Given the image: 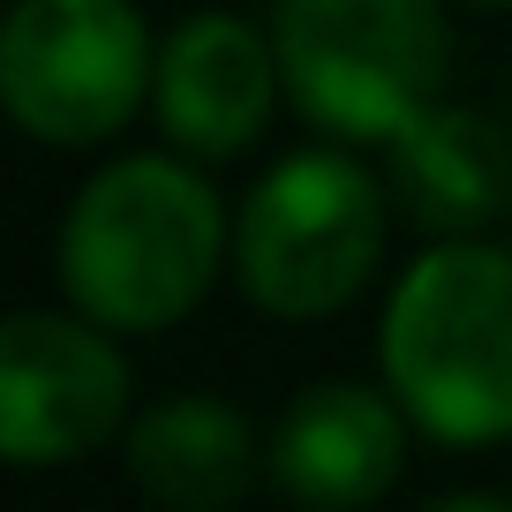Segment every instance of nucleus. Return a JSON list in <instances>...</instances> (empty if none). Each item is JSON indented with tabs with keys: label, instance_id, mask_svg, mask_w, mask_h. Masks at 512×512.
<instances>
[{
	"label": "nucleus",
	"instance_id": "nucleus-2",
	"mask_svg": "<svg viewBox=\"0 0 512 512\" xmlns=\"http://www.w3.org/2000/svg\"><path fill=\"white\" fill-rule=\"evenodd\" d=\"M384 377L445 445L512 437V249L445 241L384 309Z\"/></svg>",
	"mask_w": 512,
	"mask_h": 512
},
{
	"label": "nucleus",
	"instance_id": "nucleus-10",
	"mask_svg": "<svg viewBox=\"0 0 512 512\" xmlns=\"http://www.w3.org/2000/svg\"><path fill=\"white\" fill-rule=\"evenodd\" d=\"M392 189L400 204L415 211L422 226L437 234H467L497 211L505 196V166H497V144L490 128L467 121L452 106H430L392 136Z\"/></svg>",
	"mask_w": 512,
	"mask_h": 512
},
{
	"label": "nucleus",
	"instance_id": "nucleus-6",
	"mask_svg": "<svg viewBox=\"0 0 512 512\" xmlns=\"http://www.w3.org/2000/svg\"><path fill=\"white\" fill-rule=\"evenodd\" d=\"M91 324L31 309L0 332V452L16 467L76 460L121 430L128 362Z\"/></svg>",
	"mask_w": 512,
	"mask_h": 512
},
{
	"label": "nucleus",
	"instance_id": "nucleus-9",
	"mask_svg": "<svg viewBox=\"0 0 512 512\" xmlns=\"http://www.w3.org/2000/svg\"><path fill=\"white\" fill-rule=\"evenodd\" d=\"M128 475L144 482L159 505L211 512V505H234L249 490L256 437L219 400H166L128 430Z\"/></svg>",
	"mask_w": 512,
	"mask_h": 512
},
{
	"label": "nucleus",
	"instance_id": "nucleus-3",
	"mask_svg": "<svg viewBox=\"0 0 512 512\" xmlns=\"http://www.w3.org/2000/svg\"><path fill=\"white\" fill-rule=\"evenodd\" d=\"M272 46L287 98L347 144H392L445 91L437 0H279Z\"/></svg>",
	"mask_w": 512,
	"mask_h": 512
},
{
	"label": "nucleus",
	"instance_id": "nucleus-5",
	"mask_svg": "<svg viewBox=\"0 0 512 512\" xmlns=\"http://www.w3.org/2000/svg\"><path fill=\"white\" fill-rule=\"evenodd\" d=\"M144 16L128 0H23L0 31V91L38 144H98L151 91Z\"/></svg>",
	"mask_w": 512,
	"mask_h": 512
},
{
	"label": "nucleus",
	"instance_id": "nucleus-11",
	"mask_svg": "<svg viewBox=\"0 0 512 512\" xmlns=\"http://www.w3.org/2000/svg\"><path fill=\"white\" fill-rule=\"evenodd\" d=\"M490 8H512V0H490Z\"/></svg>",
	"mask_w": 512,
	"mask_h": 512
},
{
	"label": "nucleus",
	"instance_id": "nucleus-8",
	"mask_svg": "<svg viewBox=\"0 0 512 512\" xmlns=\"http://www.w3.org/2000/svg\"><path fill=\"white\" fill-rule=\"evenodd\" d=\"M407 430L362 384H317L287 407L272 437V475L302 505H369L400 482Z\"/></svg>",
	"mask_w": 512,
	"mask_h": 512
},
{
	"label": "nucleus",
	"instance_id": "nucleus-4",
	"mask_svg": "<svg viewBox=\"0 0 512 512\" xmlns=\"http://www.w3.org/2000/svg\"><path fill=\"white\" fill-rule=\"evenodd\" d=\"M384 249V189L339 151H294L241 204L234 264L272 317H332Z\"/></svg>",
	"mask_w": 512,
	"mask_h": 512
},
{
	"label": "nucleus",
	"instance_id": "nucleus-1",
	"mask_svg": "<svg viewBox=\"0 0 512 512\" xmlns=\"http://www.w3.org/2000/svg\"><path fill=\"white\" fill-rule=\"evenodd\" d=\"M226 249L219 196L174 159H121L61 226V287L106 332H166L204 302Z\"/></svg>",
	"mask_w": 512,
	"mask_h": 512
},
{
	"label": "nucleus",
	"instance_id": "nucleus-7",
	"mask_svg": "<svg viewBox=\"0 0 512 512\" xmlns=\"http://www.w3.org/2000/svg\"><path fill=\"white\" fill-rule=\"evenodd\" d=\"M279 83V46L249 31L241 16H196L166 38L151 98H159V128L196 159H234L241 144L264 136Z\"/></svg>",
	"mask_w": 512,
	"mask_h": 512
}]
</instances>
